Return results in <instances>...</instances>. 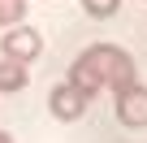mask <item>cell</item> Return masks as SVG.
<instances>
[{
    "instance_id": "1",
    "label": "cell",
    "mask_w": 147,
    "mask_h": 143,
    "mask_svg": "<svg viewBox=\"0 0 147 143\" xmlns=\"http://www.w3.org/2000/svg\"><path fill=\"white\" fill-rule=\"evenodd\" d=\"M69 83L82 87L87 96H100V91H125L138 83V69H134V56L117 43H91L87 52H78V61L69 65Z\"/></svg>"
},
{
    "instance_id": "2",
    "label": "cell",
    "mask_w": 147,
    "mask_h": 143,
    "mask_svg": "<svg viewBox=\"0 0 147 143\" xmlns=\"http://www.w3.org/2000/svg\"><path fill=\"white\" fill-rule=\"evenodd\" d=\"M87 104H91V96H87L82 87H74L69 78H65L61 87H52V96H48V108H52L56 121H78V117L87 113Z\"/></svg>"
},
{
    "instance_id": "3",
    "label": "cell",
    "mask_w": 147,
    "mask_h": 143,
    "mask_svg": "<svg viewBox=\"0 0 147 143\" xmlns=\"http://www.w3.org/2000/svg\"><path fill=\"white\" fill-rule=\"evenodd\" d=\"M0 52L5 56H13V61H22V65H30L39 52H43V35L35 30V26H9V35L0 39Z\"/></svg>"
},
{
    "instance_id": "4",
    "label": "cell",
    "mask_w": 147,
    "mask_h": 143,
    "mask_svg": "<svg viewBox=\"0 0 147 143\" xmlns=\"http://www.w3.org/2000/svg\"><path fill=\"white\" fill-rule=\"evenodd\" d=\"M117 121L130 126V130H143V126H147V87H143V83L117 91Z\"/></svg>"
},
{
    "instance_id": "5",
    "label": "cell",
    "mask_w": 147,
    "mask_h": 143,
    "mask_svg": "<svg viewBox=\"0 0 147 143\" xmlns=\"http://www.w3.org/2000/svg\"><path fill=\"white\" fill-rule=\"evenodd\" d=\"M26 78H30V69H26L22 61L0 56V91H22V87H26Z\"/></svg>"
},
{
    "instance_id": "6",
    "label": "cell",
    "mask_w": 147,
    "mask_h": 143,
    "mask_svg": "<svg viewBox=\"0 0 147 143\" xmlns=\"http://www.w3.org/2000/svg\"><path fill=\"white\" fill-rule=\"evenodd\" d=\"M26 18V0H0V26H18Z\"/></svg>"
},
{
    "instance_id": "7",
    "label": "cell",
    "mask_w": 147,
    "mask_h": 143,
    "mask_svg": "<svg viewBox=\"0 0 147 143\" xmlns=\"http://www.w3.org/2000/svg\"><path fill=\"white\" fill-rule=\"evenodd\" d=\"M82 9H87L91 18H113V13L121 9V0H82Z\"/></svg>"
},
{
    "instance_id": "8",
    "label": "cell",
    "mask_w": 147,
    "mask_h": 143,
    "mask_svg": "<svg viewBox=\"0 0 147 143\" xmlns=\"http://www.w3.org/2000/svg\"><path fill=\"white\" fill-rule=\"evenodd\" d=\"M0 143H13V134H5V130H0Z\"/></svg>"
}]
</instances>
